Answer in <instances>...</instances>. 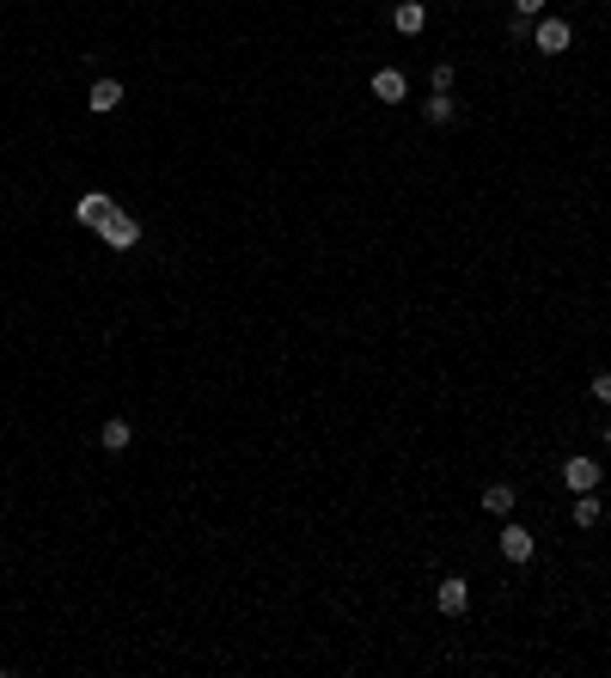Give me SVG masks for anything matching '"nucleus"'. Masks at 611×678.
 <instances>
[{
	"mask_svg": "<svg viewBox=\"0 0 611 678\" xmlns=\"http://www.w3.org/2000/svg\"><path fill=\"white\" fill-rule=\"evenodd\" d=\"M483 513H495V519H508L513 513V489L508 483H489V489H483Z\"/></svg>",
	"mask_w": 611,
	"mask_h": 678,
	"instance_id": "11",
	"label": "nucleus"
},
{
	"mask_svg": "<svg viewBox=\"0 0 611 678\" xmlns=\"http://www.w3.org/2000/svg\"><path fill=\"white\" fill-rule=\"evenodd\" d=\"M599 513H606L599 508V495H581L575 502V526H599Z\"/></svg>",
	"mask_w": 611,
	"mask_h": 678,
	"instance_id": "13",
	"label": "nucleus"
},
{
	"mask_svg": "<svg viewBox=\"0 0 611 678\" xmlns=\"http://www.w3.org/2000/svg\"><path fill=\"white\" fill-rule=\"evenodd\" d=\"M422 116H428L435 129H446V123H452V99H446V92H435V99L422 104Z\"/></svg>",
	"mask_w": 611,
	"mask_h": 678,
	"instance_id": "12",
	"label": "nucleus"
},
{
	"mask_svg": "<svg viewBox=\"0 0 611 678\" xmlns=\"http://www.w3.org/2000/svg\"><path fill=\"white\" fill-rule=\"evenodd\" d=\"M606 446H611V428H606Z\"/></svg>",
	"mask_w": 611,
	"mask_h": 678,
	"instance_id": "17",
	"label": "nucleus"
},
{
	"mask_svg": "<svg viewBox=\"0 0 611 678\" xmlns=\"http://www.w3.org/2000/svg\"><path fill=\"white\" fill-rule=\"evenodd\" d=\"M392 31L398 37H422L428 31V6H422V0H398V6H392Z\"/></svg>",
	"mask_w": 611,
	"mask_h": 678,
	"instance_id": "3",
	"label": "nucleus"
},
{
	"mask_svg": "<svg viewBox=\"0 0 611 678\" xmlns=\"http://www.w3.org/2000/svg\"><path fill=\"white\" fill-rule=\"evenodd\" d=\"M99 446H104V452H129V446H135V428H129L123 416H110L104 434H99Z\"/></svg>",
	"mask_w": 611,
	"mask_h": 678,
	"instance_id": "9",
	"label": "nucleus"
},
{
	"mask_svg": "<svg viewBox=\"0 0 611 678\" xmlns=\"http://www.w3.org/2000/svg\"><path fill=\"white\" fill-rule=\"evenodd\" d=\"M532 550H538V532H532V526H502V556H508V562H532Z\"/></svg>",
	"mask_w": 611,
	"mask_h": 678,
	"instance_id": "2",
	"label": "nucleus"
},
{
	"mask_svg": "<svg viewBox=\"0 0 611 678\" xmlns=\"http://www.w3.org/2000/svg\"><path fill=\"white\" fill-rule=\"evenodd\" d=\"M587 391H593L599 404H611V373H593V385H587Z\"/></svg>",
	"mask_w": 611,
	"mask_h": 678,
	"instance_id": "15",
	"label": "nucleus"
},
{
	"mask_svg": "<svg viewBox=\"0 0 611 678\" xmlns=\"http://www.w3.org/2000/svg\"><path fill=\"white\" fill-rule=\"evenodd\" d=\"M563 483H569L575 495H593V489H599V459H569V465H563Z\"/></svg>",
	"mask_w": 611,
	"mask_h": 678,
	"instance_id": "5",
	"label": "nucleus"
},
{
	"mask_svg": "<svg viewBox=\"0 0 611 678\" xmlns=\"http://www.w3.org/2000/svg\"><path fill=\"white\" fill-rule=\"evenodd\" d=\"M435 605H441L446 617H459V611L471 605V587H465V580H459V575H446L441 587H435Z\"/></svg>",
	"mask_w": 611,
	"mask_h": 678,
	"instance_id": "6",
	"label": "nucleus"
},
{
	"mask_svg": "<svg viewBox=\"0 0 611 678\" xmlns=\"http://www.w3.org/2000/svg\"><path fill=\"white\" fill-rule=\"evenodd\" d=\"M544 6H550V0H513V13H520V19H538Z\"/></svg>",
	"mask_w": 611,
	"mask_h": 678,
	"instance_id": "16",
	"label": "nucleus"
},
{
	"mask_svg": "<svg viewBox=\"0 0 611 678\" xmlns=\"http://www.w3.org/2000/svg\"><path fill=\"white\" fill-rule=\"evenodd\" d=\"M110 196H104V190H86V196H80V202H73V214H80V220H86V227H92V233H99L104 227V214H110Z\"/></svg>",
	"mask_w": 611,
	"mask_h": 678,
	"instance_id": "8",
	"label": "nucleus"
},
{
	"mask_svg": "<svg viewBox=\"0 0 611 678\" xmlns=\"http://www.w3.org/2000/svg\"><path fill=\"white\" fill-rule=\"evenodd\" d=\"M374 99H379V104H404V99H409V80H404L398 68H379V73H374Z\"/></svg>",
	"mask_w": 611,
	"mask_h": 678,
	"instance_id": "7",
	"label": "nucleus"
},
{
	"mask_svg": "<svg viewBox=\"0 0 611 678\" xmlns=\"http://www.w3.org/2000/svg\"><path fill=\"white\" fill-rule=\"evenodd\" d=\"M532 43H538L544 56H563V49L575 43V31H569V19H538V31H532Z\"/></svg>",
	"mask_w": 611,
	"mask_h": 678,
	"instance_id": "4",
	"label": "nucleus"
},
{
	"mask_svg": "<svg viewBox=\"0 0 611 678\" xmlns=\"http://www.w3.org/2000/svg\"><path fill=\"white\" fill-rule=\"evenodd\" d=\"M99 238L110 245V251H135V245H141V220L129 214V208H110L104 227H99Z\"/></svg>",
	"mask_w": 611,
	"mask_h": 678,
	"instance_id": "1",
	"label": "nucleus"
},
{
	"mask_svg": "<svg viewBox=\"0 0 611 678\" xmlns=\"http://www.w3.org/2000/svg\"><path fill=\"white\" fill-rule=\"evenodd\" d=\"M435 92H452V62H435Z\"/></svg>",
	"mask_w": 611,
	"mask_h": 678,
	"instance_id": "14",
	"label": "nucleus"
},
{
	"mask_svg": "<svg viewBox=\"0 0 611 678\" xmlns=\"http://www.w3.org/2000/svg\"><path fill=\"white\" fill-rule=\"evenodd\" d=\"M86 104H92L99 116H110V110L123 104V86H116V80H92V92H86Z\"/></svg>",
	"mask_w": 611,
	"mask_h": 678,
	"instance_id": "10",
	"label": "nucleus"
}]
</instances>
